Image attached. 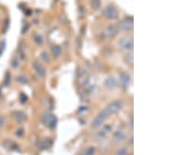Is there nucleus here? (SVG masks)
I'll use <instances>...</instances> for the list:
<instances>
[{
  "label": "nucleus",
  "instance_id": "1",
  "mask_svg": "<svg viewBox=\"0 0 176 155\" xmlns=\"http://www.w3.org/2000/svg\"><path fill=\"white\" fill-rule=\"evenodd\" d=\"M43 122L49 128H54L57 123V118L54 115L44 114L43 116Z\"/></svg>",
  "mask_w": 176,
  "mask_h": 155
},
{
  "label": "nucleus",
  "instance_id": "2",
  "mask_svg": "<svg viewBox=\"0 0 176 155\" xmlns=\"http://www.w3.org/2000/svg\"><path fill=\"white\" fill-rule=\"evenodd\" d=\"M120 47L126 51H131L133 49V40L130 37H124L119 42Z\"/></svg>",
  "mask_w": 176,
  "mask_h": 155
},
{
  "label": "nucleus",
  "instance_id": "3",
  "mask_svg": "<svg viewBox=\"0 0 176 155\" xmlns=\"http://www.w3.org/2000/svg\"><path fill=\"white\" fill-rule=\"evenodd\" d=\"M118 27L125 32H130L133 29V21L131 19H125L118 24Z\"/></svg>",
  "mask_w": 176,
  "mask_h": 155
},
{
  "label": "nucleus",
  "instance_id": "4",
  "mask_svg": "<svg viewBox=\"0 0 176 155\" xmlns=\"http://www.w3.org/2000/svg\"><path fill=\"white\" fill-rule=\"evenodd\" d=\"M32 66H33L35 71V73L38 74V76L41 77V78H43L45 75V73H46L45 69L44 66L39 61H35Z\"/></svg>",
  "mask_w": 176,
  "mask_h": 155
},
{
  "label": "nucleus",
  "instance_id": "5",
  "mask_svg": "<svg viewBox=\"0 0 176 155\" xmlns=\"http://www.w3.org/2000/svg\"><path fill=\"white\" fill-rule=\"evenodd\" d=\"M107 107L110 110L112 115H114V114L118 112L121 109V107H122V103L120 100H115V101L111 102L109 105L107 106Z\"/></svg>",
  "mask_w": 176,
  "mask_h": 155
},
{
  "label": "nucleus",
  "instance_id": "6",
  "mask_svg": "<svg viewBox=\"0 0 176 155\" xmlns=\"http://www.w3.org/2000/svg\"><path fill=\"white\" fill-rule=\"evenodd\" d=\"M120 81L124 88H127L130 83V75L126 72H121L120 74Z\"/></svg>",
  "mask_w": 176,
  "mask_h": 155
},
{
  "label": "nucleus",
  "instance_id": "7",
  "mask_svg": "<svg viewBox=\"0 0 176 155\" xmlns=\"http://www.w3.org/2000/svg\"><path fill=\"white\" fill-rule=\"evenodd\" d=\"M105 15L110 19H115L117 17V12L114 8L108 7L105 9Z\"/></svg>",
  "mask_w": 176,
  "mask_h": 155
},
{
  "label": "nucleus",
  "instance_id": "8",
  "mask_svg": "<svg viewBox=\"0 0 176 155\" xmlns=\"http://www.w3.org/2000/svg\"><path fill=\"white\" fill-rule=\"evenodd\" d=\"M117 85V81L114 77H109L106 79L105 81V86H107L108 89H113Z\"/></svg>",
  "mask_w": 176,
  "mask_h": 155
},
{
  "label": "nucleus",
  "instance_id": "9",
  "mask_svg": "<svg viewBox=\"0 0 176 155\" xmlns=\"http://www.w3.org/2000/svg\"><path fill=\"white\" fill-rule=\"evenodd\" d=\"M14 115L16 121L18 123H23L26 120V115L25 113L21 112V111H17L14 113Z\"/></svg>",
  "mask_w": 176,
  "mask_h": 155
},
{
  "label": "nucleus",
  "instance_id": "10",
  "mask_svg": "<svg viewBox=\"0 0 176 155\" xmlns=\"http://www.w3.org/2000/svg\"><path fill=\"white\" fill-rule=\"evenodd\" d=\"M51 50H52V53H53V55L56 58H58L59 56L61 55V53H62V51H61V48H60L59 45H53L51 48Z\"/></svg>",
  "mask_w": 176,
  "mask_h": 155
},
{
  "label": "nucleus",
  "instance_id": "11",
  "mask_svg": "<svg viewBox=\"0 0 176 155\" xmlns=\"http://www.w3.org/2000/svg\"><path fill=\"white\" fill-rule=\"evenodd\" d=\"M114 138L118 140V141H122L126 138L125 133H124L121 131H118L114 133Z\"/></svg>",
  "mask_w": 176,
  "mask_h": 155
},
{
  "label": "nucleus",
  "instance_id": "12",
  "mask_svg": "<svg viewBox=\"0 0 176 155\" xmlns=\"http://www.w3.org/2000/svg\"><path fill=\"white\" fill-rule=\"evenodd\" d=\"M95 151H96V149L94 146H89L85 149V151H83L81 155H94Z\"/></svg>",
  "mask_w": 176,
  "mask_h": 155
},
{
  "label": "nucleus",
  "instance_id": "13",
  "mask_svg": "<svg viewBox=\"0 0 176 155\" xmlns=\"http://www.w3.org/2000/svg\"><path fill=\"white\" fill-rule=\"evenodd\" d=\"M107 33H108L107 35L110 37H114L117 35V28L114 27V26H113V25H110L107 28Z\"/></svg>",
  "mask_w": 176,
  "mask_h": 155
},
{
  "label": "nucleus",
  "instance_id": "14",
  "mask_svg": "<svg viewBox=\"0 0 176 155\" xmlns=\"http://www.w3.org/2000/svg\"><path fill=\"white\" fill-rule=\"evenodd\" d=\"M17 81L19 83L24 85V84H27V82H28V79H27V78L26 76L21 75V76L17 77Z\"/></svg>",
  "mask_w": 176,
  "mask_h": 155
},
{
  "label": "nucleus",
  "instance_id": "15",
  "mask_svg": "<svg viewBox=\"0 0 176 155\" xmlns=\"http://www.w3.org/2000/svg\"><path fill=\"white\" fill-rule=\"evenodd\" d=\"M41 57L43 58V60L45 61V62H48V61H49V53L45 51L42 52V53H41Z\"/></svg>",
  "mask_w": 176,
  "mask_h": 155
},
{
  "label": "nucleus",
  "instance_id": "16",
  "mask_svg": "<svg viewBox=\"0 0 176 155\" xmlns=\"http://www.w3.org/2000/svg\"><path fill=\"white\" fill-rule=\"evenodd\" d=\"M115 155H127V150L125 148H120L116 151Z\"/></svg>",
  "mask_w": 176,
  "mask_h": 155
},
{
  "label": "nucleus",
  "instance_id": "17",
  "mask_svg": "<svg viewBox=\"0 0 176 155\" xmlns=\"http://www.w3.org/2000/svg\"><path fill=\"white\" fill-rule=\"evenodd\" d=\"M10 80H11V78H10V74L9 73H6V78H5V86H9V84H10Z\"/></svg>",
  "mask_w": 176,
  "mask_h": 155
},
{
  "label": "nucleus",
  "instance_id": "18",
  "mask_svg": "<svg viewBox=\"0 0 176 155\" xmlns=\"http://www.w3.org/2000/svg\"><path fill=\"white\" fill-rule=\"evenodd\" d=\"M35 42L36 44H38V45H42V44L43 43V37H42L41 35L35 36Z\"/></svg>",
  "mask_w": 176,
  "mask_h": 155
},
{
  "label": "nucleus",
  "instance_id": "19",
  "mask_svg": "<svg viewBox=\"0 0 176 155\" xmlns=\"http://www.w3.org/2000/svg\"><path fill=\"white\" fill-rule=\"evenodd\" d=\"M20 100L22 103H25L27 101V96H26L25 94H24V93H21V94H20Z\"/></svg>",
  "mask_w": 176,
  "mask_h": 155
},
{
  "label": "nucleus",
  "instance_id": "20",
  "mask_svg": "<svg viewBox=\"0 0 176 155\" xmlns=\"http://www.w3.org/2000/svg\"><path fill=\"white\" fill-rule=\"evenodd\" d=\"M12 66H13V68H17L19 67V62H18V61L17 59H14V61H13V62H12Z\"/></svg>",
  "mask_w": 176,
  "mask_h": 155
},
{
  "label": "nucleus",
  "instance_id": "21",
  "mask_svg": "<svg viewBox=\"0 0 176 155\" xmlns=\"http://www.w3.org/2000/svg\"><path fill=\"white\" fill-rule=\"evenodd\" d=\"M5 124V118L3 116H0V128H2Z\"/></svg>",
  "mask_w": 176,
  "mask_h": 155
},
{
  "label": "nucleus",
  "instance_id": "22",
  "mask_svg": "<svg viewBox=\"0 0 176 155\" xmlns=\"http://www.w3.org/2000/svg\"><path fill=\"white\" fill-rule=\"evenodd\" d=\"M5 43L3 42V43H2V45H0V55L2 53V52L4 51V49H5Z\"/></svg>",
  "mask_w": 176,
  "mask_h": 155
},
{
  "label": "nucleus",
  "instance_id": "23",
  "mask_svg": "<svg viewBox=\"0 0 176 155\" xmlns=\"http://www.w3.org/2000/svg\"><path fill=\"white\" fill-rule=\"evenodd\" d=\"M2 98V90H1V88H0V99Z\"/></svg>",
  "mask_w": 176,
  "mask_h": 155
}]
</instances>
